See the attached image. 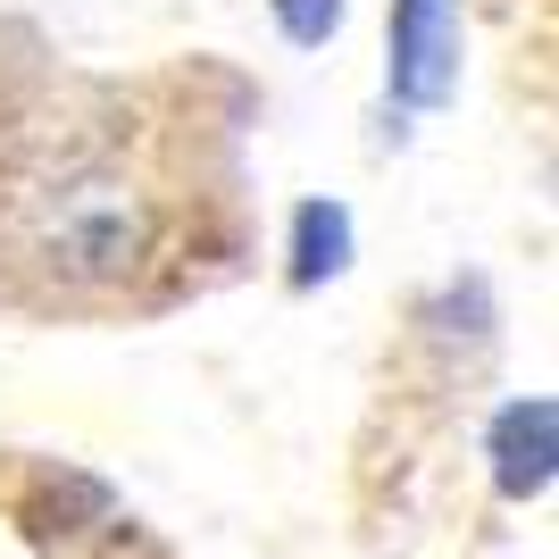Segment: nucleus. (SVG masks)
<instances>
[{
	"label": "nucleus",
	"mask_w": 559,
	"mask_h": 559,
	"mask_svg": "<svg viewBox=\"0 0 559 559\" xmlns=\"http://www.w3.org/2000/svg\"><path fill=\"white\" fill-rule=\"evenodd\" d=\"M551 467H559V409L543 393L510 401L492 418V485L510 501H535V492H551Z\"/></svg>",
	"instance_id": "obj_3"
},
{
	"label": "nucleus",
	"mask_w": 559,
	"mask_h": 559,
	"mask_svg": "<svg viewBox=\"0 0 559 559\" xmlns=\"http://www.w3.org/2000/svg\"><path fill=\"white\" fill-rule=\"evenodd\" d=\"M384 93L401 109H443L460 93V0H393V25H384Z\"/></svg>",
	"instance_id": "obj_2"
},
{
	"label": "nucleus",
	"mask_w": 559,
	"mask_h": 559,
	"mask_svg": "<svg viewBox=\"0 0 559 559\" xmlns=\"http://www.w3.org/2000/svg\"><path fill=\"white\" fill-rule=\"evenodd\" d=\"M9 234L59 284H126L151 259V201L117 167L68 159V167H50V176H34L17 192Z\"/></svg>",
	"instance_id": "obj_1"
},
{
	"label": "nucleus",
	"mask_w": 559,
	"mask_h": 559,
	"mask_svg": "<svg viewBox=\"0 0 559 559\" xmlns=\"http://www.w3.org/2000/svg\"><path fill=\"white\" fill-rule=\"evenodd\" d=\"M350 267V210L343 201H301L293 210V284H326Z\"/></svg>",
	"instance_id": "obj_4"
},
{
	"label": "nucleus",
	"mask_w": 559,
	"mask_h": 559,
	"mask_svg": "<svg viewBox=\"0 0 559 559\" xmlns=\"http://www.w3.org/2000/svg\"><path fill=\"white\" fill-rule=\"evenodd\" d=\"M267 9H276L284 43H301V50L334 43V25H343V0H267Z\"/></svg>",
	"instance_id": "obj_5"
}]
</instances>
